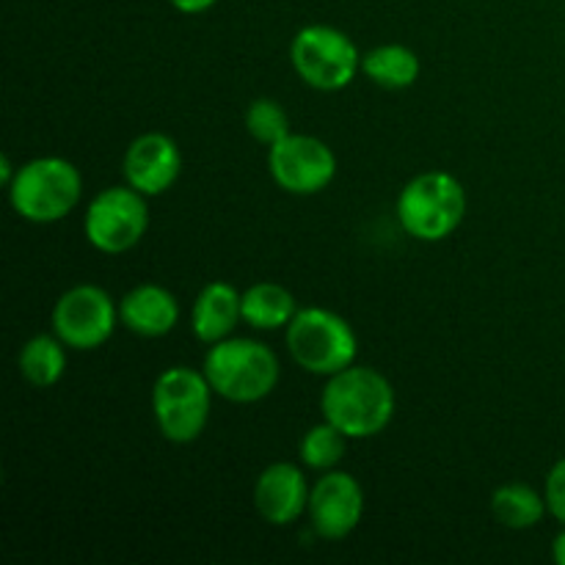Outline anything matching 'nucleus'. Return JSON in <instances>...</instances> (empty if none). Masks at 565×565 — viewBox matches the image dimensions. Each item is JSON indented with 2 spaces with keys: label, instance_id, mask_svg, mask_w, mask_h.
<instances>
[{
  "label": "nucleus",
  "instance_id": "obj_1",
  "mask_svg": "<svg viewBox=\"0 0 565 565\" xmlns=\"http://www.w3.org/2000/svg\"><path fill=\"white\" fill-rule=\"evenodd\" d=\"M395 390L390 379L373 367H351L331 375L320 395L326 423L340 428L348 439L362 441L384 434L395 417Z\"/></svg>",
  "mask_w": 565,
  "mask_h": 565
},
{
  "label": "nucleus",
  "instance_id": "obj_2",
  "mask_svg": "<svg viewBox=\"0 0 565 565\" xmlns=\"http://www.w3.org/2000/svg\"><path fill=\"white\" fill-rule=\"evenodd\" d=\"M213 392L230 403H259L279 384V359L265 342L248 337H226L207 345L202 364Z\"/></svg>",
  "mask_w": 565,
  "mask_h": 565
},
{
  "label": "nucleus",
  "instance_id": "obj_3",
  "mask_svg": "<svg viewBox=\"0 0 565 565\" xmlns=\"http://www.w3.org/2000/svg\"><path fill=\"white\" fill-rule=\"evenodd\" d=\"M83 196V177L64 158H33L17 169L9 185V204L31 224H55L77 207Z\"/></svg>",
  "mask_w": 565,
  "mask_h": 565
},
{
  "label": "nucleus",
  "instance_id": "obj_4",
  "mask_svg": "<svg viewBox=\"0 0 565 565\" xmlns=\"http://www.w3.org/2000/svg\"><path fill=\"white\" fill-rule=\"evenodd\" d=\"M467 215V191L447 171H425L397 196V221L414 241L439 243L450 237Z\"/></svg>",
  "mask_w": 565,
  "mask_h": 565
},
{
  "label": "nucleus",
  "instance_id": "obj_5",
  "mask_svg": "<svg viewBox=\"0 0 565 565\" xmlns=\"http://www.w3.org/2000/svg\"><path fill=\"white\" fill-rule=\"evenodd\" d=\"M287 351L301 370L331 379L356 362L359 340L345 318L331 309L307 307L298 309L287 326Z\"/></svg>",
  "mask_w": 565,
  "mask_h": 565
},
{
  "label": "nucleus",
  "instance_id": "obj_6",
  "mask_svg": "<svg viewBox=\"0 0 565 565\" xmlns=\"http://www.w3.org/2000/svg\"><path fill=\"white\" fill-rule=\"evenodd\" d=\"M213 386L202 370L169 367L152 386V414L171 445H191L204 434L213 406Z\"/></svg>",
  "mask_w": 565,
  "mask_h": 565
},
{
  "label": "nucleus",
  "instance_id": "obj_7",
  "mask_svg": "<svg viewBox=\"0 0 565 565\" xmlns=\"http://www.w3.org/2000/svg\"><path fill=\"white\" fill-rule=\"evenodd\" d=\"M292 70L315 92H342L362 72V53L345 31L307 25L292 36Z\"/></svg>",
  "mask_w": 565,
  "mask_h": 565
},
{
  "label": "nucleus",
  "instance_id": "obj_8",
  "mask_svg": "<svg viewBox=\"0 0 565 565\" xmlns=\"http://www.w3.org/2000/svg\"><path fill=\"white\" fill-rule=\"evenodd\" d=\"M149 230V207L147 196L136 188L114 185L99 191L88 202L83 215V232H86L88 246L99 254H125L143 241Z\"/></svg>",
  "mask_w": 565,
  "mask_h": 565
},
{
  "label": "nucleus",
  "instance_id": "obj_9",
  "mask_svg": "<svg viewBox=\"0 0 565 565\" xmlns=\"http://www.w3.org/2000/svg\"><path fill=\"white\" fill-rule=\"evenodd\" d=\"M119 323V303L97 285L70 287L53 307V334L70 351H97Z\"/></svg>",
  "mask_w": 565,
  "mask_h": 565
},
{
  "label": "nucleus",
  "instance_id": "obj_10",
  "mask_svg": "<svg viewBox=\"0 0 565 565\" xmlns=\"http://www.w3.org/2000/svg\"><path fill=\"white\" fill-rule=\"evenodd\" d=\"M268 169L276 185L292 196H315L337 177V154L326 141L290 132L268 147Z\"/></svg>",
  "mask_w": 565,
  "mask_h": 565
},
{
  "label": "nucleus",
  "instance_id": "obj_11",
  "mask_svg": "<svg viewBox=\"0 0 565 565\" xmlns=\"http://www.w3.org/2000/svg\"><path fill=\"white\" fill-rule=\"evenodd\" d=\"M307 516L323 541H342L362 524L364 491L353 475L329 469L312 483Z\"/></svg>",
  "mask_w": 565,
  "mask_h": 565
},
{
  "label": "nucleus",
  "instance_id": "obj_12",
  "mask_svg": "<svg viewBox=\"0 0 565 565\" xmlns=\"http://www.w3.org/2000/svg\"><path fill=\"white\" fill-rule=\"evenodd\" d=\"M182 171V154L174 138L166 132H143L127 147L121 174L130 188L143 196H160L169 191Z\"/></svg>",
  "mask_w": 565,
  "mask_h": 565
},
{
  "label": "nucleus",
  "instance_id": "obj_13",
  "mask_svg": "<svg viewBox=\"0 0 565 565\" xmlns=\"http://www.w3.org/2000/svg\"><path fill=\"white\" fill-rule=\"evenodd\" d=\"M312 486L301 467L290 461H276L259 472L254 483V508L270 527H290L307 513Z\"/></svg>",
  "mask_w": 565,
  "mask_h": 565
},
{
  "label": "nucleus",
  "instance_id": "obj_14",
  "mask_svg": "<svg viewBox=\"0 0 565 565\" xmlns=\"http://www.w3.org/2000/svg\"><path fill=\"white\" fill-rule=\"evenodd\" d=\"M119 320L127 331L143 337V340H158L174 331L180 320V303L174 292L160 285H138L125 292L119 301Z\"/></svg>",
  "mask_w": 565,
  "mask_h": 565
},
{
  "label": "nucleus",
  "instance_id": "obj_15",
  "mask_svg": "<svg viewBox=\"0 0 565 565\" xmlns=\"http://www.w3.org/2000/svg\"><path fill=\"white\" fill-rule=\"evenodd\" d=\"M243 320V292L230 281H210L202 287L191 309V331L204 345L232 337Z\"/></svg>",
  "mask_w": 565,
  "mask_h": 565
},
{
  "label": "nucleus",
  "instance_id": "obj_16",
  "mask_svg": "<svg viewBox=\"0 0 565 565\" xmlns=\"http://www.w3.org/2000/svg\"><path fill=\"white\" fill-rule=\"evenodd\" d=\"M296 296L276 281H257L243 290V323L257 331H279L296 318Z\"/></svg>",
  "mask_w": 565,
  "mask_h": 565
},
{
  "label": "nucleus",
  "instance_id": "obj_17",
  "mask_svg": "<svg viewBox=\"0 0 565 565\" xmlns=\"http://www.w3.org/2000/svg\"><path fill=\"white\" fill-rule=\"evenodd\" d=\"M419 55L406 44H379L362 55V72L381 88L390 92H403L417 83Z\"/></svg>",
  "mask_w": 565,
  "mask_h": 565
},
{
  "label": "nucleus",
  "instance_id": "obj_18",
  "mask_svg": "<svg viewBox=\"0 0 565 565\" xmlns=\"http://www.w3.org/2000/svg\"><path fill=\"white\" fill-rule=\"evenodd\" d=\"M491 513L508 530H533L550 513L546 497L527 483H505L491 494Z\"/></svg>",
  "mask_w": 565,
  "mask_h": 565
},
{
  "label": "nucleus",
  "instance_id": "obj_19",
  "mask_svg": "<svg viewBox=\"0 0 565 565\" xmlns=\"http://www.w3.org/2000/svg\"><path fill=\"white\" fill-rule=\"evenodd\" d=\"M66 351L70 348L55 334H36L22 345L20 356H17V367H20L22 379L28 384L39 386V390H50V386L64 379Z\"/></svg>",
  "mask_w": 565,
  "mask_h": 565
},
{
  "label": "nucleus",
  "instance_id": "obj_20",
  "mask_svg": "<svg viewBox=\"0 0 565 565\" xmlns=\"http://www.w3.org/2000/svg\"><path fill=\"white\" fill-rule=\"evenodd\" d=\"M348 450V436L340 428H334L331 423H320L315 428H309L303 434L301 447H298V456L307 469L315 472H329V469L340 467V461L345 458Z\"/></svg>",
  "mask_w": 565,
  "mask_h": 565
},
{
  "label": "nucleus",
  "instance_id": "obj_21",
  "mask_svg": "<svg viewBox=\"0 0 565 565\" xmlns=\"http://www.w3.org/2000/svg\"><path fill=\"white\" fill-rule=\"evenodd\" d=\"M246 130L263 147H274L285 136H290V116L276 99L259 97L246 108Z\"/></svg>",
  "mask_w": 565,
  "mask_h": 565
},
{
  "label": "nucleus",
  "instance_id": "obj_22",
  "mask_svg": "<svg viewBox=\"0 0 565 565\" xmlns=\"http://www.w3.org/2000/svg\"><path fill=\"white\" fill-rule=\"evenodd\" d=\"M544 497H546V508H550V516L555 522H561V527L565 524V456L561 461H555V467L550 469L544 483Z\"/></svg>",
  "mask_w": 565,
  "mask_h": 565
},
{
  "label": "nucleus",
  "instance_id": "obj_23",
  "mask_svg": "<svg viewBox=\"0 0 565 565\" xmlns=\"http://www.w3.org/2000/svg\"><path fill=\"white\" fill-rule=\"evenodd\" d=\"M180 14H202V11L213 9L218 0H169Z\"/></svg>",
  "mask_w": 565,
  "mask_h": 565
},
{
  "label": "nucleus",
  "instance_id": "obj_24",
  "mask_svg": "<svg viewBox=\"0 0 565 565\" xmlns=\"http://www.w3.org/2000/svg\"><path fill=\"white\" fill-rule=\"evenodd\" d=\"M552 557H555L557 565H565V524L561 533H557L555 544H552Z\"/></svg>",
  "mask_w": 565,
  "mask_h": 565
},
{
  "label": "nucleus",
  "instance_id": "obj_25",
  "mask_svg": "<svg viewBox=\"0 0 565 565\" xmlns=\"http://www.w3.org/2000/svg\"><path fill=\"white\" fill-rule=\"evenodd\" d=\"M14 177H17L14 166H11V160L6 158V154H3V158H0V182H3V185L9 188V185H11V180H14Z\"/></svg>",
  "mask_w": 565,
  "mask_h": 565
}]
</instances>
